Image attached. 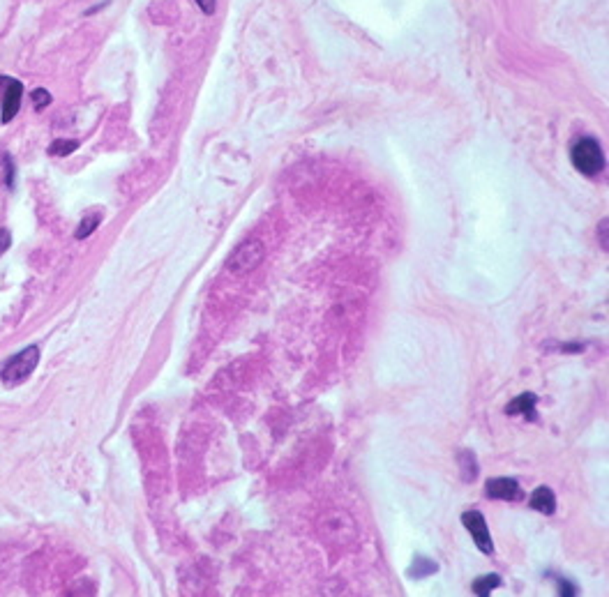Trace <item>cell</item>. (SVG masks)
Instances as JSON below:
<instances>
[{"label":"cell","mask_w":609,"mask_h":597,"mask_svg":"<svg viewBox=\"0 0 609 597\" xmlns=\"http://www.w3.org/2000/svg\"><path fill=\"white\" fill-rule=\"evenodd\" d=\"M40 365V348L37 346H28L23 348L21 353L12 355L0 370V381H3L7 388H14L23 381H28V376L35 372V367Z\"/></svg>","instance_id":"cell-1"},{"label":"cell","mask_w":609,"mask_h":597,"mask_svg":"<svg viewBox=\"0 0 609 597\" xmlns=\"http://www.w3.org/2000/svg\"><path fill=\"white\" fill-rule=\"evenodd\" d=\"M358 528H355V521L349 514L342 510H330L321 516V538L330 544H337V547H344L355 540Z\"/></svg>","instance_id":"cell-2"},{"label":"cell","mask_w":609,"mask_h":597,"mask_svg":"<svg viewBox=\"0 0 609 597\" xmlns=\"http://www.w3.org/2000/svg\"><path fill=\"white\" fill-rule=\"evenodd\" d=\"M570 160H572V166L584 173V175H596L605 169V155H603V148H600V143L596 141V138L591 136H584L579 138V141L572 146L570 150Z\"/></svg>","instance_id":"cell-3"},{"label":"cell","mask_w":609,"mask_h":597,"mask_svg":"<svg viewBox=\"0 0 609 597\" xmlns=\"http://www.w3.org/2000/svg\"><path fill=\"white\" fill-rule=\"evenodd\" d=\"M264 254H266V249L259 240L242 242L240 247L229 256V261H226V270H229L231 275H238V277L249 275L252 270H256L261 266Z\"/></svg>","instance_id":"cell-4"},{"label":"cell","mask_w":609,"mask_h":597,"mask_svg":"<svg viewBox=\"0 0 609 597\" xmlns=\"http://www.w3.org/2000/svg\"><path fill=\"white\" fill-rule=\"evenodd\" d=\"M462 524L464 528L471 533L473 542L478 544V549L483 551V554H494V542H492V535H490V528H487L485 524V516L478 512V510H471V512H464L462 514Z\"/></svg>","instance_id":"cell-5"},{"label":"cell","mask_w":609,"mask_h":597,"mask_svg":"<svg viewBox=\"0 0 609 597\" xmlns=\"http://www.w3.org/2000/svg\"><path fill=\"white\" fill-rule=\"evenodd\" d=\"M21 100H23V83L19 78L7 76L5 93H3V111H0V122H3V125L14 120V116L21 109Z\"/></svg>","instance_id":"cell-6"},{"label":"cell","mask_w":609,"mask_h":597,"mask_svg":"<svg viewBox=\"0 0 609 597\" xmlns=\"http://www.w3.org/2000/svg\"><path fill=\"white\" fill-rule=\"evenodd\" d=\"M485 491L494 500H517L521 496L519 482L512 478H494L485 485Z\"/></svg>","instance_id":"cell-7"},{"label":"cell","mask_w":609,"mask_h":597,"mask_svg":"<svg viewBox=\"0 0 609 597\" xmlns=\"http://www.w3.org/2000/svg\"><path fill=\"white\" fill-rule=\"evenodd\" d=\"M531 507L540 514H554L556 512V496L550 487H538L531 494Z\"/></svg>","instance_id":"cell-8"},{"label":"cell","mask_w":609,"mask_h":597,"mask_svg":"<svg viewBox=\"0 0 609 597\" xmlns=\"http://www.w3.org/2000/svg\"><path fill=\"white\" fill-rule=\"evenodd\" d=\"M536 403H538L536 394L524 392V394H519L517 399H512L506 410L510 413V415H526L528 420H536Z\"/></svg>","instance_id":"cell-9"},{"label":"cell","mask_w":609,"mask_h":597,"mask_svg":"<svg viewBox=\"0 0 609 597\" xmlns=\"http://www.w3.org/2000/svg\"><path fill=\"white\" fill-rule=\"evenodd\" d=\"M501 584H503V581H501L499 574H485V577H478L475 581H473V591H475V595L487 597L492 591H497Z\"/></svg>","instance_id":"cell-10"},{"label":"cell","mask_w":609,"mask_h":597,"mask_svg":"<svg viewBox=\"0 0 609 597\" xmlns=\"http://www.w3.org/2000/svg\"><path fill=\"white\" fill-rule=\"evenodd\" d=\"M100 222H102V215L100 213H88L85 215L81 222H79V228H76V240H85L88 238V235L95 231V228L100 226Z\"/></svg>","instance_id":"cell-11"},{"label":"cell","mask_w":609,"mask_h":597,"mask_svg":"<svg viewBox=\"0 0 609 597\" xmlns=\"http://www.w3.org/2000/svg\"><path fill=\"white\" fill-rule=\"evenodd\" d=\"M76 148H79V141H72V138H58L49 146V155L51 157H67L72 155Z\"/></svg>","instance_id":"cell-12"},{"label":"cell","mask_w":609,"mask_h":597,"mask_svg":"<svg viewBox=\"0 0 609 597\" xmlns=\"http://www.w3.org/2000/svg\"><path fill=\"white\" fill-rule=\"evenodd\" d=\"M30 97H32V107L35 109H47L49 104H51V95H49V90H45V88H35V90L30 93Z\"/></svg>","instance_id":"cell-13"},{"label":"cell","mask_w":609,"mask_h":597,"mask_svg":"<svg viewBox=\"0 0 609 597\" xmlns=\"http://www.w3.org/2000/svg\"><path fill=\"white\" fill-rule=\"evenodd\" d=\"M437 572V563H430L425 558H418V567H413V574L415 577H425V574H432Z\"/></svg>","instance_id":"cell-14"},{"label":"cell","mask_w":609,"mask_h":597,"mask_svg":"<svg viewBox=\"0 0 609 597\" xmlns=\"http://www.w3.org/2000/svg\"><path fill=\"white\" fill-rule=\"evenodd\" d=\"M12 247V233L7 228H0V256Z\"/></svg>","instance_id":"cell-15"},{"label":"cell","mask_w":609,"mask_h":597,"mask_svg":"<svg viewBox=\"0 0 609 597\" xmlns=\"http://www.w3.org/2000/svg\"><path fill=\"white\" fill-rule=\"evenodd\" d=\"M3 160H5V169H7V178H5V185H7V187H10V189H12V187H14V164H12V160H10V155H5V157H3Z\"/></svg>","instance_id":"cell-16"},{"label":"cell","mask_w":609,"mask_h":597,"mask_svg":"<svg viewBox=\"0 0 609 597\" xmlns=\"http://www.w3.org/2000/svg\"><path fill=\"white\" fill-rule=\"evenodd\" d=\"M215 3H217V0H196V5L201 7L206 14H213V12H215Z\"/></svg>","instance_id":"cell-17"},{"label":"cell","mask_w":609,"mask_h":597,"mask_svg":"<svg viewBox=\"0 0 609 597\" xmlns=\"http://www.w3.org/2000/svg\"><path fill=\"white\" fill-rule=\"evenodd\" d=\"M559 588H561V595H575V586L568 584L565 579H559Z\"/></svg>","instance_id":"cell-18"}]
</instances>
